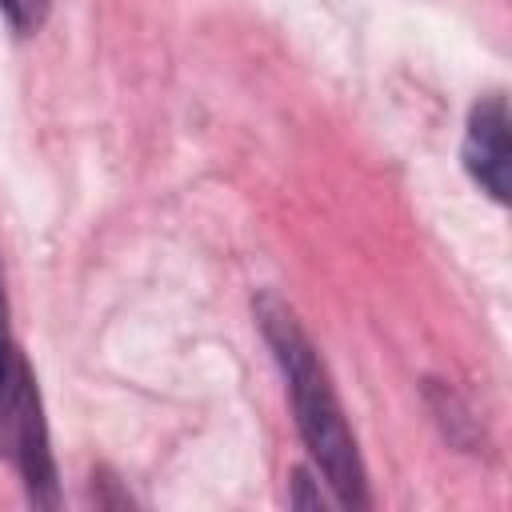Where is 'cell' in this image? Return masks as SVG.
<instances>
[{"label": "cell", "mask_w": 512, "mask_h": 512, "mask_svg": "<svg viewBox=\"0 0 512 512\" xmlns=\"http://www.w3.org/2000/svg\"><path fill=\"white\" fill-rule=\"evenodd\" d=\"M48 8H52V0H0L4 20H8L12 32H20V36L40 32V24L48 20Z\"/></svg>", "instance_id": "cell-4"}, {"label": "cell", "mask_w": 512, "mask_h": 512, "mask_svg": "<svg viewBox=\"0 0 512 512\" xmlns=\"http://www.w3.org/2000/svg\"><path fill=\"white\" fill-rule=\"evenodd\" d=\"M0 456L16 468L24 496L36 508L60 504L56 460H52V440H48L36 372L16 340L0 352Z\"/></svg>", "instance_id": "cell-2"}, {"label": "cell", "mask_w": 512, "mask_h": 512, "mask_svg": "<svg viewBox=\"0 0 512 512\" xmlns=\"http://www.w3.org/2000/svg\"><path fill=\"white\" fill-rule=\"evenodd\" d=\"M460 156H464V172L472 176V184L484 196H492L496 204H508L512 148H508V100H504V92H488L472 104Z\"/></svg>", "instance_id": "cell-3"}, {"label": "cell", "mask_w": 512, "mask_h": 512, "mask_svg": "<svg viewBox=\"0 0 512 512\" xmlns=\"http://www.w3.org/2000/svg\"><path fill=\"white\" fill-rule=\"evenodd\" d=\"M256 324L264 344L272 348V360L284 376L288 400H292V416H296V432L312 456L316 476L332 488L336 504L344 508H368V472L356 448V436L348 428L344 404L332 388V376L312 344V336L304 332L300 316L272 292H264L256 304Z\"/></svg>", "instance_id": "cell-1"}, {"label": "cell", "mask_w": 512, "mask_h": 512, "mask_svg": "<svg viewBox=\"0 0 512 512\" xmlns=\"http://www.w3.org/2000/svg\"><path fill=\"white\" fill-rule=\"evenodd\" d=\"M12 344V332H8V292H4V272H0V352Z\"/></svg>", "instance_id": "cell-5"}]
</instances>
